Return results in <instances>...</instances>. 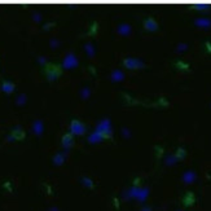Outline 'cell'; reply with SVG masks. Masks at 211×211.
Returning a JSON list of instances; mask_svg holds the SVG:
<instances>
[{"instance_id": "cell-13", "label": "cell", "mask_w": 211, "mask_h": 211, "mask_svg": "<svg viewBox=\"0 0 211 211\" xmlns=\"http://www.w3.org/2000/svg\"><path fill=\"white\" fill-rule=\"evenodd\" d=\"M189 9H193V11H199V12H208L211 11V5L210 4H205V3H197L190 5Z\"/></svg>"}, {"instance_id": "cell-11", "label": "cell", "mask_w": 211, "mask_h": 211, "mask_svg": "<svg viewBox=\"0 0 211 211\" xmlns=\"http://www.w3.org/2000/svg\"><path fill=\"white\" fill-rule=\"evenodd\" d=\"M124 79V73L121 71L119 69H116V70H113L111 74H110V80L114 82V83H117V82H122Z\"/></svg>"}, {"instance_id": "cell-12", "label": "cell", "mask_w": 211, "mask_h": 211, "mask_svg": "<svg viewBox=\"0 0 211 211\" xmlns=\"http://www.w3.org/2000/svg\"><path fill=\"white\" fill-rule=\"evenodd\" d=\"M43 131H44V124H43V122L42 121H35L34 123H33V132H34V135H36V136H40L42 133H43Z\"/></svg>"}, {"instance_id": "cell-15", "label": "cell", "mask_w": 211, "mask_h": 211, "mask_svg": "<svg viewBox=\"0 0 211 211\" xmlns=\"http://www.w3.org/2000/svg\"><path fill=\"white\" fill-rule=\"evenodd\" d=\"M14 90H16V85H14L12 82L4 80V82L2 83V91H3V92H5V93H12Z\"/></svg>"}, {"instance_id": "cell-24", "label": "cell", "mask_w": 211, "mask_h": 211, "mask_svg": "<svg viewBox=\"0 0 211 211\" xmlns=\"http://www.w3.org/2000/svg\"><path fill=\"white\" fill-rule=\"evenodd\" d=\"M123 96V99H127V104H131V105H139V104H141L140 101H136L135 99H133V97H131V96L130 95H126V93H124V95H122Z\"/></svg>"}, {"instance_id": "cell-35", "label": "cell", "mask_w": 211, "mask_h": 211, "mask_svg": "<svg viewBox=\"0 0 211 211\" xmlns=\"http://www.w3.org/2000/svg\"><path fill=\"white\" fill-rule=\"evenodd\" d=\"M205 48H206V51L208 53H211V42H206L205 43Z\"/></svg>"}, {"instance_id": "cell-5", "label": "cell", "mask_w": 211, "mask_h": 211, "mask_svg": "<svg viewBox=\"0 0 211 211\" xmlns=\"http://www.w3.org/2000/svg\"><path fill=\"white\" fill-rule=\"evenodd\" d=\"M78 65H79L78 57H76L73 52H70V53H68V54L65 56V59H64V61H62V69H69V70H71V69H75Z\"/></svg>"}, {"instance_id": "cell-37", "label": "cell", "mask_w": 211, "mask_h": 211, "mask_svg": "<svg viewBox=\"0 0 211 211\" xmlns=\"http://www.w3.org/2000/svg\"><path fill=\"white\" fill-rule=\"evenodd\" d=\"M88 69H90V71H91L92 74H96V70H95L93 66H88Z\"/></svg>"}, {"instance_id": "cell-26", "label": "cell", "mask_w": 211, "mask_h": 211, "mask_svg": "<svg viewBox=\"0 0 211 211\" xmlns=\"http://www.w3.org/2000/svg\"><path fill=\"white\" fill-rule=\"evenodd\" d=\"M26 100H27V96H26L25 93H21V95L17 97L16 104H17V105H23V104L26 102Z\"/></svg>"}, {"instance_id": "cell-9", "label": "cell", "mask_w": 211, "mask_h": 211, "mask_svg": "<svg viewBox=\"0 0 211 211\" xmlns=\"http://www.w3.org/2000/svg\"><path fill=\"white\" fill-rule=\"evenodd\" d=\"M11 135L14 137L16 141H20V140H23V139H25L26 133H25V131L22 130L21 126H16V127H13V130H12V132H11Z\"/></svg>"}, {"instance_id": "cell-28", "label": "cell", "mask_w": 211, "mask_h": 211, "mask_svg": "<svg viewBox=\"0 0 211 211\" xmlns=\"http://www.w3.org/2000/svg\"><path fill=\"white\" fill-rule=\"evenodd\" d=\"M97 26H99V23L95 21V22L91 25V27H90V30H88V35H95L96 33H97V28H99Z\"/></svg>"}, {"instance_id": "cell-4", "label": "cell", "mask_w": 211, "mask_h": 211, "mask_svg": "<svg viewBox=\"0 0 211 211\" xmlns=\"http://www.w3.org/2000/svg\"><path fill=\"white\" fill-rule=\"evenodd\" d=\"M85 131H87V127H85V124L82 123L78 119H73L71 123H70V133L74 136H80V135H84Z\"/></svg>"}, {"instance_id": "cell-3", "label": "cell", "mask_w": 211, "mask_h": 211, "mask_svg": "<svg viewBox=\"0 0 211 211\" xmlns=\"http://www.w3.org/2000/svg\"><path fill=\"white\" fill-rule=\"evenodd\" d=\"M123 66L131 70H140V69H145L147 65L145 62H142L140 59H135V57H127L123 60Z\"/></svg>"}, {"instance_id": "cell-19", "label": "cell", "mask_w": 211, "mask_h": 211, "mask_svg": "<svg viewBox=\"0 0 211 211\" xmlns=\"http://www.w3.org/2000/svg\"><path fill=\"white\" fill-rule=\"evenodd\" d=\"M183 202H184L185 206H190V205L194 203V196L192 192H188V193L185 194V197L183 198Z\"/></svg>"}, {"instance_id": "cell-36", "label": "cell", "mask_w": 211, "mask_h": 211, "mask_svg": "<svg viewBox=\"0 0 211 211\" xmlns=\"http://www.w3.org/2000/svg\"><path fill=\"white\" fill-rule=\"evenodd\" d=\"M38 61H39V64H40V65H43V66H45V65H47V60L44 59V57H39V59H38Z\"/></svg>"}, {"instance_id": "cell-34", "label": "cell", "mask_w": 211, "mask_h": 211, "mask_svg": "<svg viewBox=\"0 0 211 211\" xmlns=\"http://www.w3.org/2000/svg\"><path fill=\"white\" fill-rule=\"evenodd\" d=\"M154 149L157 150V157L159 158V157L162 156V153H163V148H162V147H156Z\"/></svg>"}, {"instance_id": "cell-8", "label": "cell", "mask_w": 211, "mask_h": 211, "mask_svg": "<svg viewBox=\"0 0 211 211\" xmlns=\"http://www.w3.org/2000/svg\"><path fill=\"white\" fill-rule=\"evenodd\" d=\"M74 145V136L71 133H65L62 136V147L65 150H69Z\"/></svg>"}, {"instance_id": "cell-6", "label": "cell", "mask_w": 211, "mask_h": 211, "mask_svg": "<svg viewBox=\"0 0 211 211\" xmlns=\"http://www.w3.org/2000/svg\"><path fill=\"white\" fill-rule=\"evenodd\" d=\"M193 23L199 28L210 30L211 28V18H208V17H197L196 20L193 21Z\"/></svg>"}, {"instance_id": "cell-23", "label": "cell", "mask_w": 211, "mask_h": 211, "mask_svg": "<svg viewBox=\"0 0 211 211\" xmlns=\"http://www.w3.org/2000/svg\"><path fill=\"white\" fill-rule=\"evenodd\" d=\"M188 49V44L187 43H179L178 45H176V53H183V52H185Z\"/></svg>"}, {"instance_id": "cell-21", "label": "cell", "mask_w": 211, "mask_h": 211, "mask_svg": "<svg viewBox=\"0 0 211 211\" xmlns=\"http://www.w3.org/2000/svg\"><path fill=\"white\" fill-rule=\"evenodd\" d=\"M84 49H85V52H87V54L91 57V59H92V57H95V48H93V45L91 44V43H87V44H85L84 45Z\"/></svg>"}, {"instance_id": "cell-33", "label": "cell", "mask_w": 211, "mask_h": 211, "mask_svg": "<svg viewBox=\"0 0 211 211\" xmlns=\"http://www.w3.org/2000/svg\"><path fill=\"white\" fill-rule=\"evenodd\" d=\"M59 45H60V42H59V40H56V39H52V40H51V47L53 48V49H54V48H57Z\"/></svg>"}, {"instance_id": "cell-17", "label": "cell", "mask_w": 211, "mask_h": 211, "mask_svg": "<svg viewBox=\"0 0 211 211\" xmlns=\"http://www.w3.org/2000/svg\"><path fill=\"white\" fill-rule=\"evenodd\" d=\"M194 179H196V172H193V171H187L183 175V180L185 184H192L194 181Z\"/></svg>"}, {"instance_id": "cell-38", "label": "cell", "mask_w": 211, "mask_h": 211, "mask_svg": "<svg viewBox=\"0 0 211 211\" xmlns=\"http://www.w3.org/2000/svg\"><path fill=\"white\" fill-rule=\"evenodd\" d=\"M210 106H211V105H210Z\"/></svg>"}, {"instance_id": "cell-7", "label": "cell", "mask_w": 211, "mask_h": 211, "mask_svg": "<svg viewBox=\"0 0 211 211\" xmlns=\"http://www.w3.org/2000/svg\"><path fill=\"white\" fill-rule=\"evenodd\" d=\"M144 28H145L147 31L154 33L159 28V25L153 17H148V18H145V21H144Z\"/></svg>"}, {"instance_id": "cell-27", "label": "cell", "mask_w": 211, "mask_h": 211, "mask_svg": "<svg viewBox=\"0 0 211 211\" xmlns=\"http://www.w3.org/2000/svg\"><path fill=\"white\" fill-rule=\"evenodd\" d=\"M80 96H82V99H83V100H87V99L90 97V96H91V91H90V88H87V87L83 88V90L80 91Z\"/></svg>"}, {"instance_id": "cell-14", "label": "cell", "mask_w": 211, "mask_h": 211, "mask_svg": "<svg viewBox=\"0 0 211 211\" xmlns=\"http://www.w3.org/2000/svg\"><path fill=\"white\" fill-rule=\"evenodd\" d=\"M68 156V150H65L64 153H57V154L53 157V163L56 166H61L64 162H65V158Z\"/></svg>"}, {"instance_id": "cell-18", "label": "cell", "mask_w": 211, "mask_h": 211, "mask_svg": "<svg viewBox=\"0 0 211 211\" xmlns=\"http://www.w3.org/2000/svg\"><path fill=\"white\" fill-rule=\"evenodd\" d=\"M175 68L178 69V70H180V71H190V66H189V64H187V62H184V61H178L176 64H175Z\"/></svg>"}, {"instance_id": "cell-20", "label": "cell", "mask_w": 211, "mask_h": 211, "mask_svg": "<svg viewBox=\"0 0 211 211\" xmlns=\"http://www.w3.org/2000/svg\"><path fill=\"white\" fill-rule=\"evenodd\" d=\"M175 157L178 158V161H181V159H184L187 157V150L184 148H178L176 149V153H175Z\"/></svg>"}, {"instance_id": "cell-1", "label": "cell", "mask_w": 211, "mask_h": 211, "mask_svg": "<svg viewBox=\"0 0 211 211\" xmlns=\"http://www.w3.org/2000/svg\"><path fill=\"white\" fill-rule=\"evenodd\" d=\"M96 132H99L100 135L105 139V140H113V128H111V123L110 119H102L99 122V124L96 126Z\"/></svg>"}, {"instance_id": "cell-16", "label": "cell", "mask_w": 211, "mask_h": 211, "mask_svg": "<svg viewBox=\"0 0 211 211\" xmlns=\"http://www.w3.org/2000/svg\"><path fill=\"white\" fill-rule=\"evenodd\" d=\"M105 139L100 135L99 132H96V131H93L91 135L88 136V142H91V144H96V142H101V141H104Z\"/></svg>"}, {"instance_id": "cell-22", "label": "cell", "mask_w": 211, "mask_h": 211, "mask_svg": "<svg viewBox=\"0 0 211 211\" xmlns=\"http://www.w3.org/2000/svg\"><path fill=\"white\" fill-rule=\"evenodd\" d=\"M165 162H166V165H167V166H172V165H175L176 162H178V158L175 157V154H170V156L166 157Z\"/></svg>"}, {"instance_id": "cell-32", "label": "cell", "mask_w": 211, "mask_h": 211, "mask_svg": "<svg viewBox=\"0 0 211 211\" xmlns=\"http://www.w3.org/2000/svg\"><path fill=\"white\" fill-rule=\"evenodd\" d=\"M54 25H56L54 22H48V23H45V25H44V27H43V30H44V31H47V30H49V28H51L52 26H54Z\"/></svg>"}, {"instance_id": "cell-29", "label": "cell", "mask_w": 211, "mask_h": 211, "mask_svg": "<svg viewBox=\"0 0 211 211\" xmlns=\"http://www.w3.org/2000/svg\"><path fill=\"white\" fill-rule=\"evenodd\" d=\"M154 105H159V106H168V101L165 97H161V99H158V101Z\"/></svg>"}, {"instance_id": "cell-31", "label": "cell", "mask_w": 211, "mask_h": 211, "mask_svg": "<svg viewBox=\"0 0 211 211\" xmlns=\"http://www.w3.org/2000/svg\"><path fill=\"white\" fill-rule=\"evenodd\" d=\"M122 132H123V135H124V137H127V139H130V137H131V131H130L128 128H126V127H124Z\"/></svg>"}, {"instance_id": "cell-10", "label": "cell", "mask_w": 211, "mask_h": 211, "mask_svg": "<svg viewBox=\"0 0 211 211\" xmlns=\"http://www.w3.org/2000/svg\"><path fill=\"white\" fill-rule=\"evenodd\" d=\"M131 31H132V28H131V26H130L128 23H121V25L117 27V33H118L119 35H122V36L130 35Z\"/></svg>"}, {"instance_id": "cell-25", "label": "cell", "mask_w": 211, "mask_h": 211, "mask_svg": "<svg viewBox=\"0 0 211 211\" xmlns=\"http://www.w3.org/2000/svg\"><path fill=\"white\" fill-rule=\"evenodd\" d=\"M80 181H82V183H83V185H85V187H88V188H93L95 187V184H93V181L90 179V178H82L80 179Z\"/></svg>"}, {"instance_id": "cell-2", "label": "cell", "mask_w": 211, "mask_h": 211, "mask_svg": "<svg viewBox=\"0 0 211 211\" xmlns=\"http://www.w3.org/2000/svg\"><path fill=\"white\" fill-rule=\"evenodd\" d=\"M62 73V66L56 64H47L44 66V74L49 82H54Z\"/></svg>"}, {"instance_id": "cell-30", "label": "cell", "mask_w": 211, "mask_h": 211, "mask_svg": "<svg viewBox=\"0 0 211 211\" xmlns=\"http://www.w3.org/2000/svg\"><path fill=\"white\" fill-rule=\"evenodd\" d=\"M33 18H34L35 22H40V21H42V14L38 13V12H35V13L33 14Z\"/></svg>"}]
</instances>
